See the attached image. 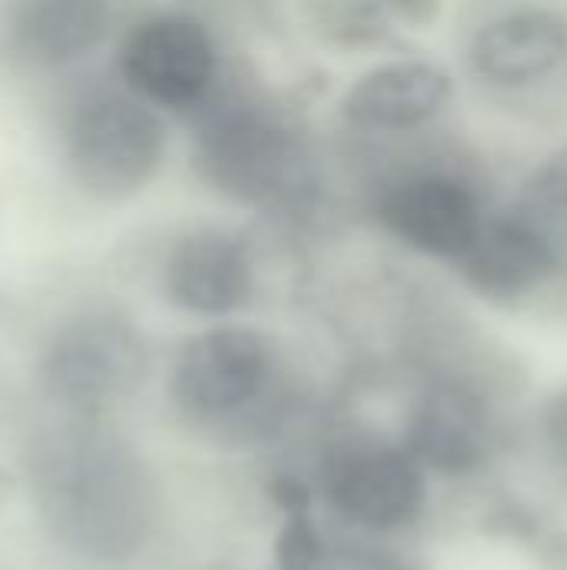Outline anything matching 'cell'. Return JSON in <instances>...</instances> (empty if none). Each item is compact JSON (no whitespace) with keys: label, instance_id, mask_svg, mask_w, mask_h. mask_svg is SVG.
I'll list each match as a JSON object with an SVG mask.
<instances>
[{"label":"cell","instance_id":"1","mask_svg":"<svg viewBox=\"0 0 567 570\" xmlns=\"http://www.w3.org/2000/svg\"><path fill=\"white\" fill-rule=\"evenodd\" d=\"M334 154L354 237L441 277L478 240L515 167L475 114L408 144H334Z\"/></svg>","mask_w":567,"mask_h":570},{"label":"cell","instance_id":"2","mask_svg":"<svg viewBox=\"0 0 567 570\" xmlns=\"http://www.w3.org/2000/svg\"><path fill=\"white\" fill-rule=\"evenodd\" d=\"M164 387L184 428L244 451L314 417L328 381L297 327L257 314L197 324L177 344Z\"/></svg>","mask_w":567,"mask_h":570},{"label":"cell","instance_id":"3","mask_svg":"<svg viewBox=\"0 0 567 570\" xmlns=\"http://www.w3.org/2000/svg\"><path fill=\"white\" fill-rule=\"evenodd\" d=\"M471 114L541 140L567 127V0H458L448 27Z\"/></svg>","mask_w":567,"mask_h":570},{"label":"cell","instance_id":"4","mask_svg":"<svg viewBox=\"0 0 567 570\" xmlns=\"http://www.w3.org/2000/svg\"><path fill=\"white\" fill-rule=\"evenodd\" d=\"M461 70L448 47L411 43L341 67L321 120L341 147H394L468 117Z\"/></svg>","mask_w":567,"mask_h":570},{"label":"cell","instance_id":"5","mask_svg":"<svg viewBox=\"0 0 567 570\" xmlns=\"http://www.w3.org/2000/svg\"><path fill=\"white\" fill-rule=\"evenodd\" d=\"M344 428L321 441L307 478L324 521L378 548L418 534L434 514L431 471L394 431L364 421Z\"/></svg>","mask_w":567,"mask_h":570},{"label":"cell","instance_id":"6","mask_svg":"<svg viewBox=\"0 0 567 570\" xmlns=\"http://www.w3.org/2000/svg\"><path fill=\"white\" fill-rule=\"evenodd\" d=\"M444 281L481 317H567V227L505 190L478 240Z\"/></svg>","mask_w":567,"mask_h":570},{"label":"cell","instance_id":"7","mask_svg":"<svg viewBox=\"0 0 567 570\" xmlns=\"http://www.w3.org/2000/svg\"><path fill=\"white\" fill-rule=\"evenodd\" d=\"M247 43L211 10L164 7L137 17L117 43V77L164 117L187 124L224 87Z\"/></svg>","mask_w":567,"mask_h":570},{"label":"cell","instance_id":"8","mask_svg":"<svg viewBox=\"0 0 567 570\" xmlns=\"http://www.w3.org/2000/svg\"><path fill=\"white\" fill-rule=\"evenodd\" d=\"M170 117L127 87L80 100L67 120V167L74 184L104 204H124L157 184L170 160Z\"/></svg>","mask_w":567,"mask_h":570},{"label":"cell","instance_id":"9","mask_svg":"<svg viewBox=\"0 0 567 570\" xmlns=\"http://www.w3.org/2000/svg\"><path fill=\"white\" fill-rule=\"evenodd\" d=\"M47 501L67 541L90 551L124 548L140 534L144 488L134 464L100 444V438H80L47 468Z\"/></svg>","mask_w":567,"mask_h":570},{"label":"cell","instance_id":"10","mask_svg":"<svg viewBox=\"0 0 567 570\" xmlns=\"http://www.w3.org/2000/svg\"><path fill=\"white\" fill-rule=\"evenodd\" d=\"M147 341L137 324L114 311L70 321L43 354L47 391L74 411H100L134 394L147 374Z\"/></svg>","mask_w":567,"mask_h":570},{"label":"cell","instance_id":"11","mask_svg":"<svg viewBox=\"0 0 567 570\" xmlns=\"http://www.w3.org/2000/svg\"><path fill=\"white\" fill-rule=\"evenodd\" d=\"M110 17V0H13L10 43L27 63L63 67L104 40Z\"/></svg>","mask_w":567,"mask_h":570},{"label":"cell","instance_id":"12","mask_svg":"<svg viewBox=\"0 0 567 570\" xmlns=\"http://www.w3.org/2000/svg\"><path fill=\"white\" fill-rule=\"evenodd\" d=\"M508 194L567 227V127L525 144V154L515 157Z\"/></svg>","mask_w":567,"mask_h":570},{"label":"cell","instance_id":"13","mask_svg":"<svg viewBox=\"0 0 567 570\" xmlns=\"http://www.w3.org/2000/svg\"><path fill=\"white\" fill-rule=\"evenodd\" d=\"M525 441L531 444L535 461L567 488V381L535 394L525 411Z\"/></svg>","mask_w":567,"mask_h":570}]
</instances>
